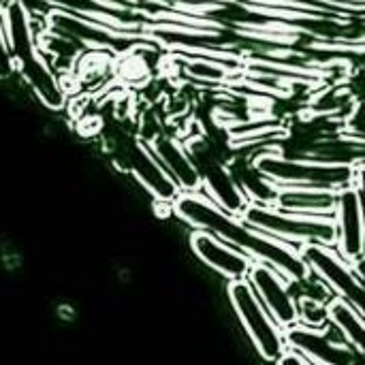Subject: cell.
<instances>
[{
    "instance_id": "obj_12",
    "label": "cell",
    "mask_w": 365,
    "mask_h": 365,
    "mask_svg": "<svg viewBox=\"0 0 365 365\" xmlns=\"http://www.w3.org/2000/svg\"><path fill=\"white\" fill-rule=\"evenodd\" d=\"M158 165L167 171L180 192H199L201 178L197 165L192 163L188 148L171 135H156L154 139L145 141Z\"/></svg>"
},
{
    "instance_id": "obj_14",
    "label": "cell",
    "mask_w": 365,
    "mask_h": 365,
    "mask_svg": "<svg viewBox=\"0 0 365 365\" xmlns=\"http://www.w3.org/2000/svg\"><path fill=\"white\" fill-rule=\"evenodd\" d=\"M336 195L331 190H314V188H280L278 195V207L293 212V214H306V216H331L336 207Z\"/></svg>"
},
{
    "instance_id": "obj_7",
    "label": "cell",
    "mask_w": 365,
    "mask_h": 365,
    "mask_svg": "<svg viewBox=\"0 0 365 365\" xmlns=\"http://www.w3.org/2000/svg\"><path fill=\"white\" fill-rule=\"evenodd\" d=\"M192 163L197 165L199 178H201V195L210 199L216 207H220L229 216H242L250 201L242 192L233 171L205 145L199 143L197 148L188 150Z\"/></svg>"
},
{
    "instance_id": "obj_9",
    "label": "cell",
    "mask_w": 365,
    "mask_h": 365,
    "mask_svg": "<svg viewBox=\"0 0 365 365\" xmlns=\"http://www.w3.org/2000/svg\"><path fill=\"white\" fill-rule=\"evenodd\" d=\"M246 282L250 284L252 293L257 295L261 306L267 310V314L280 329L299 323L297 299L293 297L289 282L276 269H272L265 263H252Z\"/></svg>"
},
{
    "instance_id": "obj_15",
    "label": "cell",
    "mask_w": 365,
    "mask_h": 365,
    "mask_svg": "<svg viewBox=\"0 0 365 365\" xmlns=\"http://www.w3.org/2000/svg\"><path fill=\"white\" fill-rule=\"evenodd\" d=\"M325 308H327V323L334 325V327L342 334L346 346H349L355 355H364V314H359L355 308H351L346 302H342V299H338V297H334Z\"/></svg>"
},
{
    "instance_id": "obj_1",
    "label": "cell",
    "mask_w": 365,
    "mask_h": 365,
    "mask_svg": "<svg viewBox=\"0 0 365 365\" xmlns=\"http://www.w3.org/2000/svg\"><path fill=\"white\" fill-rule=\"evenodd\" d=\"M171 210L195 231H205L244 252L255 263L269 265L287 282H304L310 278V272L295 248L250 229L237 216L225 214L201 192H180V197L171 203Z\"/></svg>"
},
{
    "instance_id": "obj_5",
    "label": "cell",
    "mask_w": 365,
    "mask_h": 365,
    "mask_svg": "<svg viewBox=\"0 0 365 365\" xmlns=\"http://www.w3.org/2000/svg\"><path fill=\"white\" fill-rule=\"evenodd\" d=\"M310 276H317L338 299L364 314V276L353 269L331 246L306 244L297 248Z\"/></svg>"
},
{
    "instance_id": "obj_20",
    "label": "cell",
    "mask_w": 365,
    "mask_h": 365,
    "mask_svg": "<svg viewBox=\"0 0 365 365\" xmlns=\"http://www.w3.org/2000/svg\"><path fill=\"white\" fill-rule=\"evenodd\" d=\"M357 365H361V364H357Z\"/></svg>"
},
{
    "instance_id": "obj_11",
    "label": "cell",
    "mask_w": 365,
    "mask_h": 365,
    "mask_svg": "<svg viewBox=\"0 0 365 365\" xmlns=\"http://www.w3.org/2000/svg\"><path fill=\"white\" fill-rule=\"evenodd\" d=\"M190 248H192L195 257L203 265H207L210 269L218 272L229 282L246 280V276L250 272V265L255 263L244 252L235 250L227 242H222V240H218V237H214V235H210L205 231H192Z\"/></svg>"
},
{
    "instance_id": "obj_6",
    "label": "cell",
    "mask_w": 365,
    "mask_h": 365,
    "mask_svg": "<svg viewBox=\"0 0 365 365\" xmlns=\"http://www.w3.org/2000/svg\"><path fill=\"white\" fill-rule=\"evenodd\" d=\"M227 291H229V302H231L240 323L244 325L248 338L252 340L257 353L265 361L274 364L287 351L282 329L272 321V317L261 306V302L257 299V295L252 293V289L246 280L229 282Z\"/></svg>"
},
{
    "instance_id": "obj_3",
    "label": "cell",
    "mask_w": 365,
    "mask_h": 365,
    "mask_svg": "<svg viewBox=\"0 0 365 365\" xmlns=\"http://www.w3.org/2000/svg\"><path fill=\"white\" fill-rule=\"evenodd\" d=\"M255 167L278 188H314L340 192L361 182V163H321L312 158H291L269 152L259 156Z\"/></svg>"
},
{
    "instance_id": "obj_13",
    "label": "cell",
    "mask_w": 365,
    "mask_h": 365,
    "mask_svg": "<svg viewBox=\"0 0 365 365\" xmlns=\"http://www.w3.org/2000/svg\"><path fill=\"white\" fill-rule=\"evenodd\" d=\"M128 167L135 180L143 186V190L158 203L171 205L178 197L180 190L173 184V180L167 175V171L158 165L150 148L143 143H135L128 152Z\"/></svg>"
},
{
    "instance_id": "obj_2",
    "label": "cell",
    "mask_w": 365,
    "mask_h": 365,
    "mask_svg": "<svg viewBox=\"0 0 365 365\" xmlns=\"http://www.w3.org/2000/svg\"><path fill=\"white\" fill-rule=\"evenodd\" d=\"M0 26L4 43L13 62V71L34 90L43 105L49 109H60L66 103V92L60 86L51 64L38 56V38L32 21V13L26 9L24 0H6L0 6Z\"/></svg>"
},
{
    "instance_id": "obj_19",
    "label": "cell",
    "mask_w": 365,
    "mask_h": 365,
    "mask_svg": "<svg viewBox=\"0 0 365 365\" xmlns=\"http://www.w3.org/2000/svg\"><path fill=\"white\" fill-rule=\"evenodd\" d=\"M276 365H310L304 357H299L297 353H293V351H284L276 361Z\"/></svg>"
},
{
    "instance_id": "obj_17",
    "label": "cell",
    "mask_w": 365,
    "mask_h": 365,
    "mask_svg": "<svg viewBox=\"0 0 365 365\" xmlns=\"http://www.w3.org/2000/svg\"><path fill=\"white\" fill-rule=\"evenodd\" d=\"M297 314H299V323L312 329H321L327 325V308L310 297H302L297 299Z\"/></svg>"
},
{
    "instance_id": "obj_10",
    "label": "cell",
    "mask_w": 365,
    "mask_h": 365,
    "mask_svg": "<svg viewBox=\"0 0 365 365\" xmlns=\"http://www.w3.org/2000/svg\"><path fill=\"white\" fill-rule=\"evenodd\" d=\"M287 351L297 353L310 365H357L355 353L340 342H334L325 331L295 323L282 329Z\"/></svg>"
},
{
    "instance_id": "obj_18",
    "label": "cell",
    "mask_w": 365,
    "mask_h": 365,
    "mask_svg": "<svg viewBox=\"0 0 365 365\" xmlns=\"http://www.w3.org/2000/svg\"><path fill=\"white\" fill-rule=\"evenodd\" d=\"M13 73V62L4 43V34H2V26H0V77H9Z\"/></svg>"
},
{
    "instance_id": "obj_4",
    "label": "cell",
    "mask_w": 365,
    "mask_h": 365,
    "mask_svg": "<svg viewBox=\"0 0 365 365\" xmlns=\"http://www.w3.org/2000/svg\"><path fill=\"white\" fill-rule=\"evenodd\" d=\"M250 229L274 237L291 248L306 244L336 246V225L331 216H306L280 210L278 205H255L250 203L240 216Z\"/></svg>"
},
{
    "instance_id": "obj_16",
    "label": "cell",
    "mask_w": 365,
    "mask_h": 365,
    "mask_svg": "<svg viewBox=\"0 0 365 365\" xmlns=\"http://www.w3.org/2000/svg\"><path fill=\"white\" fill-rule=\"evenodd\" d=\"M233 175L250 203H255V205H276L278 203L280 188L276 184H272L267 178H263L255 165L246 167L242 175H237V173H233Z\"/></svg>"
},
{
    "instance_id": "obj_8",
    "label": "cell",
    "mask_w": 365,
    "mask_h": 365,
    "mask_svg": "<svg viewBox=\"0 0 365 365\" xmlns=\"http://www.w3.org/2000/svg\"><path fill=\"white\" fill-rule=\"evenodd\" d=\"M334 225H336V246L334 250L346 263L364 261V199H361V182L340 190L336 195L334 207Z\"/></svg>"
}]
</instances>
